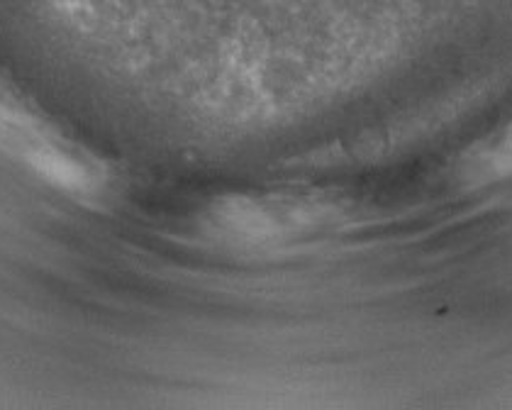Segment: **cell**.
<instances>
[{
	"label": "cell",
	"mask_w": 512,
	"mask_h": 410,
	"mask_svg": "<svg viewBox=\"0 0 512 410\" xmlns=\"http://www.w3.org/2000/svg\"><path fill=\"white\" fill-rule=\"evenodd\" d=\"M512 174V118L486 140L473 144L459 164L461 184L483 188Z\"/></svg>",
	"instance_id": "6da1fadb"
}]
</instances>
